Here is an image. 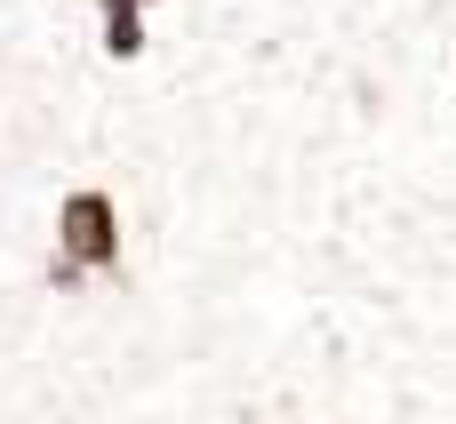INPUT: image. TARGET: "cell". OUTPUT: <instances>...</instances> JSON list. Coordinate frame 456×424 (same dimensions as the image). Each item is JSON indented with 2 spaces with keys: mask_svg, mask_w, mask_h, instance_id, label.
Segmentation results:
<instances>
[{
  "mask_svg": "<svg viewBox=\"0 0 456 424\" xmlns=\"http://www.w3.org/2000/svg\"><path fill=\"white\" fill-rule=\"evenodd\" d=\"M152 16H160V8H144V0H88V48H96L104 64H120V72H144V64L160 56Z\"/></svg>",
  "mask_w": 456,
  "mask_h": 424,
  "instance_id": "cell-1",
  "label": "cell"
},
{
  "mask_svg": "<svg viewBox=\"0 0 456 424\" xmlns=\"http://www.w3.org/2000/svg\"><path fill=\"white\" fill-rule=\"evenodd\" d=\"M144 8H176V0H144Z\"/></svg>",
  "mask_w": 456,
  "mask_h": 424,
  "instance_id": "cell-2",
  "label": "cell"
}]
</instances>
